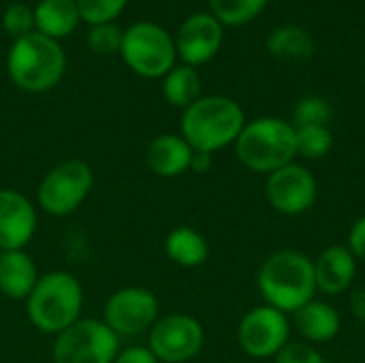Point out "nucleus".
Listing matches in <instances>:
<instances>
[{"label": "nucleus", "mask_w": 365, "mask_h": 363, "mask_svg": "<svg viewBox=\"0 0 365 363\" xmlns=\"http://www.w3.org/2000/svg\"><path fill=\"white\" fill-rule=\"evenodd\" d=\"M122 34H124V30H120L113 21H109V24L90 26L86 39H88V47L94 53H98V56H111V53H120Z\"/></svg>", "instance_id": "obj_27"}, {"label": "nucleus", "mask_w": 365, "mask_h": 363, "mask_svg": "<svg viewBox=\"0 0 365 363\" xmlns=\"http://www.w3.org/2000/svg\"><path fill=\"white\" fill-rule=\"evenodd\" d=\"M297 156L308 160H319L327 156L334 148V135L329 126H299L295 128Z\"/></svg>", "instance_id": "obj_24"}, {"label": "nucleus", "mask_w": 365, "mask_h": 363, "mask_svg": "<svg viewBox=\"0 0 365 363\" xmlns=\"http://www.w3.org/2000/svg\"><path fill=\"white\" fill-rule=\"evenodd\" d=\"M222 41H225V26L210 11L192 13L178 28V36H175L178 58L182 60V64H188L192 68L203 66L218 56Z\"/></svg>", "instance_id": "obj_13"}, {"label": "nucleus", "mask_w": 365, "mask_h": 363, "mask_svg": "<svg viewBox=\"0 0 365 363\" xmlns=\"http://www.w3.org/2000/svg\"><path fill=\"white\" fill-rule=\"evenodd\" d=\"M94 186L92 167L86 160L68 158L45 173L38 184V208L49 216H68L81 208Z\"/></svg>", "instance_id": "obj_7"}, {"label": "nucleus", "mask_w": 365, "mask_h": 363, "mask_svg": "<svg viewBox=\"0 0 365 363\" xmlns=\"http://www.w3.org/2000/svg\"><path fill=\"white\" fill-rule=\"evenodd\" d=\"M83 289L81 282L62 270L38 276L26 300L28 321L43 334L58 336L81 319Z\"/></svg>", "instance_id": "obj_4"}, {"label": "nucleus", "mask_w": 365, "mask_h": 363, "mask_svg": "<svg viewBox=\"0 0 365 363\" xmlns=\"http://www.w3.org/2000/svg\"><path fill=\"white\" fill-rule=\"evenodd\" d=\"M190 169H192V171H197V173H205V171H210V169H212V154L195 152Z\"/></svg>", "instance_id": "obj_33"}, {"label": "nucleus", "mask_w": 365, "mask_h": 363, "mask_svg": "<svg viewBox=\"0 0 365 363\" xmlns=\"http://www.w3.org/2000/svg\"><path fill=\"white\" fill-rule=\"evenodd\" d=\"M163 96L173 107H190L197 98H201V77L197 68L188 64H175L163 77Z\"/></svg>", "instance_id": "obj_22"}, {"label": "nucleus", "mask_w": 365, "mask_h": 363, "mask_svg": "<svg viewBox=\"0 0 365 363\" xmlns=\"http://www.w3.org/2000/svg\"><path fill=\"white\" fill-rule=\"evenodd\" d=\"M267 203L284 216H299L312 210L319 197L314 173L299 163H289L267 175L265 182Z\"/></svg>", "instance_id": "obj_12"}, {"label": "nucleus", "mask_w": 365, "mask_h": 363, "mask_svg": "<svg viewBox=\"0 0 365 363\" xmlns=\"http://www.w3.org/2000/svg\"><path fill=\"white\" fill-rule=\"evenodd\" d=\"M265 49L278 60H306L314 53V39L299 26H278L265 39Z\"/></svg>", "instance_id": "obj_21"}, {"label": "nucleus", "mask_w": 365, "mask_h": 363, "mask_svg": "<svg viewBox=\"0 0 365 363\" xmlns=\"http://www.w3.org/2000/svg\"><path fill=\"white\" fill-rule=\"evenodd\" d=\"M79 21L75 0H38L34 6V30L53 41L68 36Z\"/></svg>", "instance_id": "obj_19"}, {"label": "nucleus", "mask_w": 365, "mask_h": 363, "mask_svg": "<svg viewBox=\"0 0 365 363\" xmlns=\"http://www.w3.org/2000/svg\"><path fill=\"white\" fill-rule=\"evenodd\" d=\"M38 280L34 259L26 250L0 255V293L15 302H26Z\"/></svg>", "instance_id": "obj_18"}, {"label": "nucleus", "mask_w": 365, "mask_h": 363, "mask_svg": "<svg viewBox=\"0 0 365 363\" xmlns=\"http://www.w3.org/2000/svg\"><path fill=\"white\" fill-rule=\"evenodd\" d=\"M257 289L267 306L284 315L297 312L317 295L314 259L295 248L272 252L259 267Z\"/></svg>", "instance_id": "obj_1"}, {"label": "nucleus", "mask_w": 365, "mask_h": 363, "mask_svg": "<svg viewBox=\"0 0 365 363\" xmlns=\"http://www.w3.org/2000/svg\"><path fill=\"white\" fill-rule=\"evenodd\" d=\"M165 255L180 267H199L210 257L207 240L192 227H178L165 237Z\"/></svg>", "instance_id": "obj_20"}, {"label": "nucleus", "mask_w": 365, "mask_h": 363, "mask_svg": "<svg viewBox=\"0 0 365 363\" xmlns=\"http://www.w3.org/2000/svg\"><path fill=\"white\" fill-rule=\"evenodd\" d=\"M113 363H160L154 353L148 349V347H128V349H122Z\"/></svg>", "instance_id": "obj_31"}, {"label": "nucleus", "mask_w": 365, "mask_h": 363, "mask_svg": "<svg viewBox=\"0 0 365 363\" xmlns=\"http://www.w3.org/2000/svg\"><path fill=\"white\" fill-rule=\"evenodd\" d=\"M246 126V113L229 96L212 94L197 98L184 109L180 131L186 143L201 154H214L233 145Z\"/></svg>", "instance_id": "obj_2"}, {"label": "nucleus", "mask_w": 365, "mask_h": 363, "mask_svg": "<svg viewBox=\"0 0 365 363\" xmlns=\"http://www.w3.org/2000/svg\"><path fill=\"white\" fill-rule=\"evenodd\" d=\"M346 248L353 252V257L357 261H365V214L359 216L351 229H349V240H346Z\"/></svg>", "instance_id": "obj_30"}, {"label": "nucleus", "mask_w": 365, "mask_h": 363, "mask_svg": "<svg viewBox=\"0 0 365 363\" xmlns=\"http://www.w3.org/2000/svg\"><path fill=\"white\" fill-rule=\"evenodd\" d=\"M195 150L186 143L182 135H158L152 139L145 152V163L158 178H180L190 171Z\"/></svg>", "instance_id": "obj_17"}, {"label": "nucleus", "mask_w": 365, "mask_h": 363, "mask_svg": "<svg viewBox=\"0 0 365 363\" xmlns=\"http://www.w3.org/2000/svg\"><path fill=\"white\" fill-rule=\"evenodd\" d=\"M205 344L203 325L190 315H169L150 329L148 349L160 363H186L195 359Z\"/></svg>", "instance_id": "obj_11"}, {"label": "nucleus", "mask_w": 365, "mask_h": 363, "mask_svg": "<svg viewBox=\"0 0 365 363\" xmlns=\"http://www.w3.org/2000/svg\"><path fill=\"white\" fill-rule=\"evenodd\" d=\"M274 363H327L323 353L314 347L308 344L304 340H295V342H287V347L274 357Z\"/></svg>", "instance_id": "obj_29"}, {"label": "nucleus", "mask_w": 365, "mask_h": 363, "mask_svg": "<svg viewBox=\"0 0 365 363\" xmlns=\"http://www.w3.org/2000/svg\"><path fill=\"white\" fill-rule=\"evenodd\" d=\"M269 0H207L210 13L222 24V26H244L252 19H257Z\"/></svg>", "instance_id": "obj_23"}, {"label": "nucleus", "mask_w": 365, "mask_h": 363, "mask_svg": "<svg viewBox=\"0 0 365 363\" xmlns=\"http://www.w3.org/2000/svg\"><path fill=\"white\" fill-rule=\"evenodd\" d=\"M120 353V338L98 319H79L56 336L53 363H113Z\"/></svg>", "instance_id": "obj_8"}, {"label": "nucleus", "mask_w": 365, "mask_h": 363, "mask_svg": "<svg viewBox=\"0 0 365 363\" xmlns=\"http://www.w3.org/2000/svg\"><path fill=\"white\" fill-rule=\"evenodd\" d=\"M293 325L299 338L308 344L331 342L342 327L340 312L325 300H310L297 312H293Z\"/></svg>", "instance_id": "obj_16"}, {"label": "nucleus", "mask_w": 365, "mask_h": 363, "mask_svg": "<svg viewBox=\"0 0 365 363\" xmlns=\"http://www.w3.org/2000/svg\"><path fill=\"white\" fill-rule=\"evenodd\" d=\"M233 145L237 160L255 173L269 175L297 156L295 126L274 116L246 122Z\"/></svg>", "instance_id": "obj_5"}, {"label": "nucleus", "mask_w": 365, "mask_h": 363, "mask_svg": "<svg viewBox=\"0 0 365 363\" xmlns=\"http://www.w3.org/2000/svg\"><path fill=\"white\" fill-rule=\"evenodd\" d=\"M2 26L13 39H21L34 32V9L21 2H13L2 13Z\"/></svg>", "instance_id": "obj_28"}, {"label": "nucleus", "mask_w": 365, "mask_h": 363, "mask_svg": "<svg viewBox=\"0 0 365 363\" xmlns=\"http://www.w3.org/2000/svg\"><path fill=\"white\" fill-rule=\"evenodd\" d=\"M351 310H353V315L365 323V287L361 289H357L355 293H353V297H351Z\"/></svg>", "instance_id": "obj_32"}, {"label": "nucleus", "mask_w": 365, "mask_h": 363, "mask_svg": "<svg viewBox=\"0 0 365 363\" xmlns=\"http://www.w3.org/2000/svg\"><path fill=\"white\" fill-rule=\"evenodd\" d=\"M357 276V259L346 246L334 244L327 246L317 259H314V278H317V291L323 295L336 297L351 289Z\"/></svg>", "instance_id": "obj_15"}, {"label": "nucleus", "mask_w": 365, "mask_h": 363, "mask_svg": "<svg viewBox=\"0 0 365 363\" xmlns=\"http://www.w3.org/2000/svg\"><path fill=\"white\" fill-rule=\"evenodd\" d=\"M75 2L81 21H86L88 26L113 21L115 17L122 15V11L128 4V0H75Z\"/></svg>", "instance_id": "obj_26"}, {"label": "nucleus", "mask_w": 365, "mask_h": 363, "mask_svg": "<svg viewBox=\"0 0 365 363\" xmlns=\"http://www.w3.org/2000/svg\"><path fill=\"white\" fill-rule=\"evenodd\" d=\"M329 118H331V105L323 96L310 94V96H304L295 103L291 124L295 128H299V126H327Z\"/></svg>", "instance_id": "obj_25"}, {"label": "nucleus", "mask_w": 365, "mask_h": 363, "mask_svg": "<svg viewBox=\"0 0 365 363\" xmlns=\"http://www.w3.org/2000/svg\"><path fill=\"white\" fill-rule=\"evenodd\" d=\"M291 340L289 315L261 304L248 310L237 327V342L248 357L269 359L276 357Z\"/></svg>", "instance_id": "obj_9"}, {"label": "nucleus", "mask_w": 365, "mask_h": 363, "mask_svg": "<svg viewBox=\"0 0 365 363\" xmlns=\"http://www.w3.org/2000/svg\"><path fill=\"white\" fill-rule=\"evenodd\" d=\"M124 64L145 79H163L178 60L175 39L154 21H137L122 34Z\"/></svg>", "instance_id": "obj_6"}, {"label": "nucleus", "mask_w": 365, "mask_h": 363, "mask_svg": "<svg viewBox=\"0 0 365 363\" xmlns=\"http://www.w3.org/2000/svg\"><path fill=\"white\" fill-rule=\"evenodd\" d=\"M66 71L62 45L41 32L15 39L6 53L9 79L24 92L41 94L56 88Z\"/></svg>", "instance_id": "obj_3"}, {"label": "nucleus", "mask_w": 365, "mask_h": 363, "mask_svg": "<svg viewBox=\"0 0 365 363\" xmlns=\"http://www.w3.org/2000/svg\"><path fill=\"white\" fill-rule=\"evenodd\" d=\"M34 233L36 210L32 201L13 188H0V250H24Z\"/></svg>", "instance_id": "obj_14"}, {"label": "nucleus", "mask_w": 365, "mask_h": 363, "mask_svg": "<svg viewBox=\"0 0 365 363\" xmlns=\"http://www.w3.org/2000/svg\"><path fill=\"white\" fill-rule=\"evenodd\" d=\"M103 321L118 338H135L158 321V300L145 287L118 289L105 304Z\"/></svg>", "instance_id": "obj_10"}]
</instances>
